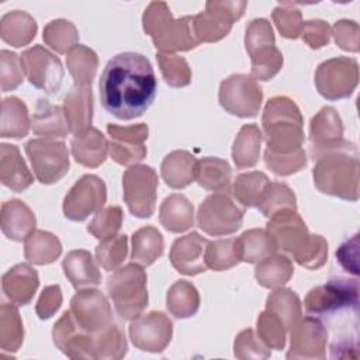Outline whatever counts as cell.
<instances>
[{
    "mask_svg": "<svg viewBox=\"0 0 360 360\" xmlns=\"http://www.w3.org/2000/svg\"><path fill=\"white\" fill-rule=\"evenodd\" d=\"M292 257L300 266L308 270H318L328 259V242L321 235L309 233V238L302 249Z\"/></svg>",
    "mask_w": 360,
    "mask_h": 360,
    "instance_id": "obj_55",
    "label": "cell"
},
{
    "mask_svg": "<svg viewBox=\"0 0 360 360\" xmlns=\"http://www.w3.org/2000/svg\"><path fill=\"white\" fill-rule=\"evenodd\" d=\"M245 208L239 207L228 191L208 195L197 212V225L211 236H226L236 232L243 222Z\"/></svg>",
    "mask_w": 360,
    "mask_h": 360,
    "instance_id": "obj_8",
    "label": "cell"
},
{
    "mask_svg": "<svg viewBox=\"0 0 360 360\" xmlns=\"http://www.w3.org/2000/svg\"><path fill=\"white\" fill-rule=\"evenodd\" d=\"M22 72L32 86L48 94H56L63 82V68L58 56L41 45L24 51L20 56Z\"/></svg>",
    "mask_w": 360,
    "mask_h": 360,
    "instance_id": "obj_15",
    "label": "cell"
},
{
    "mask_svg": "<svg viewBox=\"0 0 360 360\" xmlns=\"http://www.w3.org/2000/svg\"><path fill=\"white\" fill-rule=\"evenodd\" d=\"M63 273L76 290L97 287L101 283V273L90 252L84 249L70 250L62 262Z\"/></svg>",
    "mask_w": 360,
    "mask_h": 360,
    "instance_id": "obj_26",
    "label": "cell"
},
{
    "mask_svg": "<svg viewBox=\"0 0 360 360\" xmlns=\"http://www.w3.org/2000/svg\"><path fill=\"white\" fill-rule=\"evenodd\" d=\"M55 346L70 359H94V335L82 329L70 309L65 311L53 325Z\"/></svg>",
    "mask_w": 360,
    "mask_h": 360,
    "instance_id": "obj_20",
    "label": "cell"
},
{
    "mask_svg": "<svg viewBox=\"0 0 360 360\" xmlns=\"http://www.w3.org/2000/svg\"><path fill=\"white\" fill-rule=\"evenodd\" d=\"M357 257H359V233H356L352 239H347L346 242H343L336 250V259L339 264L353 276L359 274Z\"/></svg>",
    "mask_w": 360,
    "mask_h": 360,
    "instance_id": "obj_62",
    "label": "cell"
},
{
    "mask_svg": "<svg viewBox=\"0 0 360 360\" xmlns=\"http://www.w3.org/2000/svg\"><path fill=\"white\" fill-rule=\"evenodd\" d=\"M266 309L273 312L284 323L287 330H290L302 315L301 301L298 295L290 288H276L269 294L266 300Z\"/></svg>",
    "mask_w": 360,
    "mask_h": 360,
    "instance_id": "obj_42",
    "label": "cell"
},
{
    "mask_svg": "<svg viewBox=\"0 0 360 360\" xmlns=\"http://www.w3.org/2000/svg\"><path fill=\"white\" fill-rule=\"evenodd\" d=\"M359 283L357 278L332 277L326 284L308 291L304 307L312 316H329L343 309L357 311Z\"/></svg>",
    "mask_w": 360,
    "mask_h": 360,
    "instance_id": "obj_7",
    "label": "cell"
},
{
    "mask_svg": "<svg viewBox=\"0 0 360 360\" xmlns=\"http://www.w3.org/2000/svg\"><path fill=\"white\" fill-rule=\"evenodd\" d=\"M107 292L115 312L125 321L142 315L148 305L146 273L138 263H129L114 270L107 280Z\"/></svg>",
    "mask_w": 360,
    "mask_h": 360,
    "instance_id": "obj_5",
    "label": "cell"
},
{
    "mask_svg": "<svg viewBox=\"0 0 360 360\" xmlns=\"http://www.w3.org/2000/svg\"><path fill=\"white\" fill-rule=\"evenodd\" d=\"M257 208L267 218L283 210H297L295 194L287 184L270 181Z\"/></svg>",
    "mask_w": 360,
    "mask_h": 360,
    "instance_id": "obj_49",
    "label": "cell"
},
{
    "mask_svg": "<svg viewBox=\"0 0 360 360\" xmlns=\"http://www.w3.org/2000/svg\"><path fill=\"white\" fill-rule=\"evenodd\" d=\"M0 180L15 193L24 191L34 181V176L15 145H0Z\"/></svg>",
    "mask_w": 360,
    "mask_h": 360,
    "instance_id": "obj_28",
    "label": "cell"
},
{
    "mask_svg": "<svg viewBox=\"0 0 360 360\" xmlns=\"http://www.w3.org/2000/svg\"><path fill=\"white\" fill-rule=\"evenodd\" d=\"M60 253L62 243L51 232L32 231L24 240V256L32 264H49L55 262Z\"/></svg>",
    "mask_w": 360,
    "mask_h": 360,
    "instance_id": "obj_38",
    "label": "cell"
},
{
    "mask_svg": "<svg viewBox=\"0 0 360 360\" xmlns=\"http://www.w3.org/2000/svg\"><path fill=\"white\" fill-rule=\"evenodd\" d=\"M197 162L188 150H173L162 160V179L172 188H184L195 180Z\"/></svg>",
    "mask_w": 360,
    "mask_h": 360,
    "instance_id": "obj_31",
    "label": "cell"
},
{
    "mask_svg": "<svg viewBox=\"0 0 360 360\" xmlns=\"http://www.w3.org/2000/svg\"><path fill=\"white\" fill-rule=\"evenodd\" d=\"M210 240L197 232L176 239L170 249V263L181 274L197 276L207 270L205 250Z\"/></svg>",
    "mask_w": 360,
    "mask_h": 360,
    "instance_id": "obj_23",
    "label": "cell"
},
{
    "mask_svg": "<svg viewBox=\"0 0 360 360\" xmlns=\"http://www.w3.org/2000/svg\"><path fill=\"white\" fill-rule=\"evenodd\" d=\"M240 262L236 238L210 240L205 250V264L214 271L229 270Z\"/></svg>",
    "mask_w": 360,
    "mask_h": 360,
    "instance_id": "obj_46",
    "label": "cell"
},
{
    "mask_svg": "<svg viewBox=\"0 0 360 360\" xmlns=\"http://www.w3.org/2000/svg\"><path fill=\"white\" fill-rule=\"evenodd\" d=\"M262 141V129L256 124H246L239 129L232 146V159L238 169L253 167L257 163Z\"/></svg>",
    "mask_w": 360,
    "mask_h": 360,
    "instance_id": "obj_36",
    "label": "cell"
},
{
    "mask_svg": "<svg viewBox=\"0 0 360 360\" xmlns=\"http://www.w3.org/2000/svg\"><path fill=\"white\" fill-rule=\"evenodd\" d=\"M343 139V124L340 115L333 107L321 108L309 124L311 155L315 159L321 153L340 146Z\"/></svg>",
    "mask_w": 360,
    "mask_h": 360,
    "instance_id": "obj_22",
    "label": "cell"
},
{
    "mask_svg": "<svg viewBox=\"0 0 360 360\" xmlns=\"http://www.w3.org/2000/svg\"><path fill=\"white\" fill-rule=\"evenodd\" d=\"M31 125L34 135L46 139L66 138L68 134L72 132L63 108L51 104L45 98L38 100Z\"/></svg>",
    "mask_w": 360,
    "mask_h": 360,
    "instance_id": "obj_29",
    "label": "cell"
},
{
    "mask_svg": "<svg viewBox=\"0 0 360 360\" xmlns=\"http://www.w3.org/2000/svg\"><path fill=\"white\" fill-rule=\"evenodd\" d=\"M35 177L42 184L59 181L69 172V150L63 141L38 138L25 145Z\"/></svg>",
    "mask_w": 360,
    "mask_h": 360,
    "instance_id": "obj_12",
    "label": "cell"
},
{
    "mask_svg": "<svg viewBox=\"0 0 360 360\" xmlns=\"http://www.w3.org/2000/svg\"><path fill=\"white\" fill-rule=\"evenodd\" d=\"M122 225V210L118 205L103 207L87 225V231L98 240L115 236Z\"/></svg>",
    "mask_w": 360,
    "mask_h": 360,
    "instance_id": "obj_52",
    "label": "cell"
},
{
    "mask_svg": "<svg viewBox=\"0 0 360 360\" xmlns=\"http://www.w3.org/2000/svg\"><path fill=\"white\" fill-rule=\"evenodd\" d=\"M240 262L259 263L260 260L277 253L278 248L273 236L266 229H249L236 238Z\"/></svg>",
    "mask_w": 360,
    "mask_h": 360,
    "instance_id": "obj_35",
    "label": "cell"
},
{
    "mask_svg": "<svg viewBox=\"0 0 360 360\" xmlns=\"http://www.w3.org/2000/svg\"><path fill=\"white\" fill-rule=\"evenodd\" d=\"M294 274L292 262L284 255H273L256 264L255 277L264 288H280L288 283Z\"/></svg>",
    "mask_w": 360,
    "mask_h": 360,
    "instance_id": "obj_39",
    "label": "cell"
},
{
    "mask_svg": "<svg viewBox=\"0 0 360 360\" xmlns=\"http://www.w3.org/2000/svg\"><path fill=\"white\" fill-rule=\"evenodd\" d=\"M330 27L323 20H308L304 22L301 37L312 48L319 49L330 41Z\"/></svg>",
    "mask_w": 360,
    "mask_h": 360,
    "instance_id": "obj_60",
    "label": "cell"
},
{
    "mask_svg": "<svg viewBox=\"0 0 360 360\" xmlns=\"http://www.w3.org/2000/svg\"><path fill=\"white\" fill-rule=\"evenodd\" d=\"M70 149L77 163L94 169L104 163L108 153V142L97 128L90 127L87 131L73 135Z\"/></svg>",
    "mask_w": 360,
    "mask_h": 360,
    "instance_id": "obj_30",
    "label": "cell"
},
{
    "mask_svg": "<svg viewBox=\"0 0 360 360\" xmlns=\"http://www.w3.org/2000/svg\"><path fill=\"white\" fill-rule=\"evenodd\" d=\"M24 340V328L18 309L3 302L0 308V347L3 352H17Z\"/></svg>",
    "mask_w": 360,
    "mask_h": 360,
    "instance_id": "obj_45",
    "label": "cell"
},
{
    "mask_svg": "<svg viewBox=\"0 0 360 360\" xmlns=\"http://www.w3.org/2000/svg\"><path fill=\"white\" fill-rule=\"evenodd\" d=\"M173 323L160 311H152L131 321L129 338L132 345L149 353L163 352L172 340Z\"/></svg>",
    "mask_w": 360,
    "mask_h": 360,
    "instance_id": "obj_17",
    "label": "cell"
},
{
    "mask_svg": "<svg viewBox=\"0 0 360 360\" xmlns=\"http://www.w3.org/2000/svg\"><path fill=\"white\" fill-rule=\"evenodd\" d=\"M330 357L333 359H357V343L350 340H340L335 342L330 346Z\"/></svg>",
    "mask_w": 360,
    "mask_h": 360,
    "instance_id": "obj_63",
    "label": "cell"
},
{
    "mask_svg": "<svg viewBox=\"0 0 360 360\" xmlns=\"http://www.w3.org/2000/svg\"><path fill=\"white\" fill-rule=\"evenodd\" d=\"M165 250L162 233L155 226H142L132 235L131 259L142 267L153 264Z\"/></svg>",
    "mask_w": 360,
    "mask_h": 360,
    "instance_id": "obj_37",
    "label": "cell"
},
{
    "mask_svg": "<svg viewBox=\"0 0 360 360\" xmlns=\"http://www.w3.org/2000/svg\"><path fill=\"white\" fill-rule=\"evenodd\" d=\"M107 201L105 183L96 174L82 176L63 200V214L68 219L82 222L100 211Z\"/></svg>",
    "mask_w": 360,
    "mask_h": 360,
    "instance_id": "obj_14",
    "label": "cell"
},
{
    "mask_svg": "<svg viewBox=\"0 0 360 360\" xmlns=\"http://www.w3.org/2000/svg\"><path fill=\"white\" fill-rule=\"evenodd\" d=\"M246 6V1H207L205 10L193 17L198 42H217L226 37Z\"/></svg>",
    "mask_w": 360,
    "mask_h": 360,
    "instance_id": "obj_13",
    "label": "cell"
},
{
    "mask_svg": "<svg viewBox=\"0 0 360 360\" xmlns=\"http://www.w3.org/2000/svg\"><path fill=\"white\" fill-rule=\"evenodd\" d=\"M270 184L269 177L262 172H248L239 174L233 183L232 194L243 208L257 207L262 201L267 187Z\"/></svg>",
    "mask_w": 360,
    "mask_h": 360,
    "instance_id": "obj_43",
    "label": "cell"
},
{
    "mask_svg": "<svg viewBox=\"0 0 360 360\" xmlns=\"http://www.w3.org/2000/svg\"><path fill=\"white\" fill-rule=\"evenodd\" d=\"M35 215L21 200H8L1 205L0 225L3 233L15 242H22L35 231Z\"/></svg>",
    "mask_w": 360,
    "mask_h": 360,
    "instance_id": "obj_27",
    "label": "cell"
},
{
    "mask_svg": "<svg viewBox=\"0 0 360 360\" xmlns=\"http://www.w3.org/2000/svg\"><path fill=\"white\" fill-rule=\"evenodd\" d=\"M44 41L58 53H69L77 45L79 32L75 24L68 20H52L44 28Z\"/></svg>",
    "mask_w": 360,
    "mask_h": 360,
    "instance_id": "obj_48",
    "label": "cell"
},
{
    "mask_svg": "<svg viewBox=\"0 0 360 360\" xmlns=\"http://www.w3.org/2000/svg\"><path fill=\"white\" fill-rule=\"evenodd\" d=\"M156 59L165 82L172 87H186L191 83V69L183 56L158 52Z\"/></svg>",
    "mask_w": 360,
    "mask_h": 360,
    "instance_id": "obj_50",
    "label": "cell"
},
{
    "mask_svg": "<svg viewBox=\"0 0 360 360\" xmlns=\"http://www.w3.org/2000/svg\"><path fill=\"white\" fill-rule=\"evenodd\" d=\"M66 65L75 80V84L91 86L97 72L98 58L93 49L77 44L73 49L69 51L66 56Z\"/></svg>",
    "mask_w": 360,
    "mask_h": 360,
    "instance_id": "obj_44",
    "label": "cell"
},
{
    "mask_svg": "<svg viewBox=\"0 0 360 360\" xmlns=\"http://www.w3.org/2000/svg\"><path fill=\"white\" fill-rule=\"evenodd\" d=\"M359 83V65L354 58L339 56L322 62L315 72L318 93L326 100H342L353 94Z\"/></svg>",
    "mask_w": 360,
    "mask_h": 360,
    "instance_id": "obj_9",
    "label": "cell"
},
{
    "mask_svg": "<svg viewBox=\"0 0 360 360\" xmlns=\"http://www.w3.org/2000/svg\"><path fill=\"white\" fill-rule=\"evenodd\" d=\"M127 350L128 345L125 335L115 323L94 335V359H122L127 354Z\"/></svg>",
    "mask_w": 360,
    "mask_h": 360,
    "instance_id": "obj_47",
    "label": "cell"
},
{
    "mask_svg": "<svg viewBox=\"0 0 360 360\" xmlns=\"http://www.w3.org/2000/svg\"><path fill=\"white\" fill-rule=\"evenodd\" d=\"M266 231L273 236L277 248L291 256L297 255L309 238L308 228L297 210H283L271 215Z\"/></svg>",
    "mask_w": 360,
    "mask_h": 360,
    "instance_id": "obj_21",
    "label": "cell"
},
{
    "mask_svg": "<svg viewBox=\"0 0 360 360\" xmlns=\"http://www.w3.org/2000/svg\"><path fill=\"white\" fill-rule=\"evenodd\" d=\"M193 17L174 20L165 1H152L142 15V25L159 52L174 53L190 51L200 44L194 32Z\"/></svg>",
    "mask_w": 360,
    "mask_h": 360,
    "instance_id": "obj_4",
    "label": "cell"
},
{
    "mask_svg": "<svg viewBox=\"0 0 360 360\" xmlns=\"http://www.w3.org/2000/svg\"><path fill=\"white\" fill-rule=\"evenodd\" d=\"M1 285L6 297L15 305H27L39 285L38 273L27 263H18L3 274Z\"/></svg>",
    "mask_w": 360,
    "mask_h": 360,
    "instance_id": "obj_24",
    "label": "cell"
},
{
    "mask_svg": "<svg viewBox=\"0 0 360 360\" xmlns=\"http://www.w3.org/2000/svg\"><path fill=\"white\" fill-rule=\"evenodd\" d=\"M270 349L259 339L253 329H245L238 333L233 343V356L238 359H267Z\"/></svg>",
    "mask_w": 360,
    "mask_h": 360,
    "instance_id": "obj_57",
    "label": "cell"
},
{
    "mask_svg": "<svg viewBox=\"0 0 360 360\" xmlns=\"http://www.w3.org/2000/svg\"><path fill=\"white\" fill-rule=\"evenodd\" d=\"M273 21L278 30V32L284 38L295 39L301 37L304 21L302 14L298 8H294L290 3L283 6H277L273 10Z\"/></svg>",
    "mask_w": 360,
    "mask_h": 360,
    "instance_id": "obj_56",
    "label": "cell"
},
{
    "mask_svg": "<svg viewBox=\"0 0 360 360\" xmlns=\"http://www.w3.org/2000/svg\"><path fill=\"white\" fill-rule=\"evenodd\" d=\"M107 134L111 139L108 143V153L114 162L122 166H132L145 159L148 152L145 141L149 134L146 124L128 127L108 124Z\"/></svg>",
    "mask_w": 360,
    "mask_h": 360,
    "instance_id": "obj_18",
    "label": "cell"
},
{
    "mask_svg": "<svg viewBox=\"0 0 360 360\" xmlns=\"http://www.w3.org/2000/svg\"><path fill=\"white\" fill-rule=\"evenodd\" d=\"M330 34L335 38L336 45L349 52L359 51V25L352 20H339L335 22Z\"/></svg>",
    "mask_w": 360,
    "mask_h": 360,
    "instance_id": "obj_59",
    "label": "cell"
},
{
    "mask_svg": "<svg viewBox=\"0 0 360 360\" xmlns=\"http://www.w3.org/2000/svg\"><path fill=\"white\" fill-rule=\"evenodd\" d=\"M37 28V21L28 13L14 10L1 17L0 37L11 46L20 48L35 38Z\"/></svg>",
    "mask_w": 360,
    "mask_h": 360,
    "instance_id": "obj_33",
    "label": "cell"
},
{
    "mask_svg": "<svg viewBox=\"0 0 360 360\" xmlns=\"http://www.w3.org/2000/svg\"><path fill=\"white\" fill-rule=\"evenodd\" d=\"M316 160L312 176L315 187L328 195L346 201L359 200V158L352 142L345 141L340 146L329 149Z\"/></svg>",
    "mask_w": 360,
    "mask_h": 360,
    "instance_id": "obj_2",
    "label": "cell"
},
{
    "mask_svg": "<svg viewBox=\"0 0 360 360\" xmlns=\"http://www.w3.org/2000/svg\"><path fill=\"white\" fill-rule=\"evenodd\" d=\"M70 312L77 325L93 335L115 323L108 300L96 288H84L76 292L70 300Z\"/></svg>",
    "mask_w": 360,
    "mask_h": 360,
    "instance_id": "obj_16",
    "label": "cell"
},
{
    "mask_svg": "<svg viewBox=\"0 0 360 360\" xmlns=\"http://www.w3.org/2000/svg\"><path fill=\"white\" fill-rule=\"evenodd\" d=\"M266 166L277 176H290L300 172L307 165V153L301 148L292 153H274L264 150Z\"/></svg>",
    "mask_w": 360,
    "mask_h": 360,
    "instance_id": "obj_54",
    "label": "cell"
},
{
    "mask_svg": "<svg viewBox=\"0 0 360 360\" xmlns=\"http://www.w3.org/2000/svg\"><path fill=\"white\" fill-rule=\"evenodd\" d=\"M257 336L269 349L281 350L285 346L287 328L280 318L264 309L257 318Z\"/></svg>",
    "mask_w": 360,
    "mask_h": 360,
    "instance_id": "obj_53",
    "label": "cell"
},
{
    "mask_svg": "<svg viewBox=\"0 0 360 360\" xmlns=\"http://www.w3.org/2000/svg\"><path fill=\"white\" fill-rule=\"evenodd\" d=\"M271 24L266 18H255L246 27L245 48L250 56L252 77L267 82L283 68V53L276 46Z\"/></svg>",
    "mask_w": 360,
    "mask_h": 360,
    "instance_id": "obj_6",
    "label": "cell"
},
{
    "mask_svg": "<svg viewBox=\"0 0 360 360\" xmlns=\"http://www.w3.org/2000/svg\"><path fill=\"white\" fill-rule=\"evenodd\" d=\"M128 253V236L125 233L104 239L96 248V259L105 271L117 270Z\"/></svg>",
    "mask_w": 360,
    "mask_h": 360,
    "instance_id": "obj_51",
    "label": "cell"
},
{
    "mask_svg": "<svg viewBox=\"0 0 360 360\" xmlns=\"http://www.w3.org/2000/svg\"><path fill=\"white\" fill-rule=\"evenodd\" d=\"M22 66L17 53L3 49L0 52V79L1 91H10L17 89L22 83Z\"/></svg>",
    "mask_w": 360,
    "mask_h": 360,
    "instance_id": "obj_58",
    "label": "cell"
},
{
    "mask_svg": "<svg viewBox=\"0 0 360 360\" xmlns=\"http://www.w3.org/2000/svg\"><path fill=\"white\" fill-rule=\"evenodd\" d=\"M218 100L221 107L236 117H256L263 101V90L249 75L236 73L219 84Z\"/></svg>",
    "mask_w": 360,
    "mask_h": 360,
    "instance_id": "obj_10",
    "label": "cell"
},
{
    "mask_svg": "<svg viewBox=\"0 0 360 360\" xmlns=\"http://www.w3.org/2000/svg\"><path fill=\"white\" fill-rule=\"evenodd\" d=\"M158 173L146 165H132L122 176L124 201L134 217L149 218L156 207Z\"/></svg>",
    "mask_w": 360,
    "mask_h": 360,
    "instance_id": "obj_11",
    "label": "cell"
},
{
    "mask_svg": "<svg viewBox=\"0 0 360 360\" xmlns=\"http://www.w3.org/2000/svg\"><path fill=\"white\" fill-rule=\"evenodd\" d=\"M60 305H62V291L58 284H53L42 290L37 301L35 311L39 319H48L53 316V314L60 308Z\"/></svg>",
    "mask_w": 360,
    "mask_h": 360,
    "instance_id": "obj_61",
    "label": "cell"
},
{
    "mask_svg": "<svg viewBox=\"0 0 360 360\" xmlns=\"http://www.w3.org/2000/svg\"><path fill=\"white\" fill-rule=\"evenodd\" d=\"M195 181L207 191H229L232 181V169L224 159L207 156L197 162Z\"/></svg>",
    "mask_w": 360,
    "mask_h": 360,
    "instance_id": "obj_34",
    "label": "cell"
},
{
    "mask_svg": "<svg viewBox=\"0 0 360 360\" xmlns=\"http://www.w3.org/2000/svg\"><path fill=\"white\" fill-rule=\"evenodd\" d=\"M63 111L73 135H79L91 127L93 91L91 86L75 84L63 100Z\"/></svg>",
    "mask_w": 360,
    "mask_h": 360,
    "instance_id": "obj_25",
    "label": "cell"
},
{
    "mask_svg": "<svg viewBox=\"0 0 360 360\" xmlns=\"http://www.w3.org/2000/svg\"><path fill=\"white\" fill-rule=\"evenodd\" d=\"M98 89L104 110L127 121L141 117L152 105L158 82L146 56L138 52H121L107 62Z\"/></svg>",
    "mask_w": 360,
    "mask_h": 360,
    "instance_id": "obj_1",
    "label": "cell"
},
{
    "mask_svg": "<svg viewBox=\"0 0 360 360\" xmlns=\"http://www.w3.org/2000/svg\"><path fill=\"white\" fill-rule=\"evenodd\" d=\"M304 120L298 105L285 96L271 97L262 117V135L274 153H292L302 148Z\"/></svg>",
    "mask_w": 360,
    "mask_h": 360,
    "instance_id": "obj_3",
    "label": "cell"
},
{
    "mask_svg": "<svg viewBox=\"0 0 360 360\" xmlns=\"http://www.w3.org/2000/svg\"><path fill=\"white\" fill-rule=\"evenodd\" d=\"M159 221L169 232H184L194 224V207L184 194H170L160 204Z\"/></svg>",
    "mask_w": 360,
    "mask_h": 360,
    "instance_id": "obj_32",
    "label": "cell"
},
{
    "mask_svg": "<svg viewBox=\"0 0 360 360\" xmlns=\"http://www.w3.org/2000/svg\"><path fill=\"white\" fill-rule=\"evenodd\" d=\"M30 115L27 105L17 97H7L1 101V131L3 138H24L30 131Z\"/></svg>",
    "mask_w": 360,
    "mask_h": 360,
    "instance_id": "obj_41",
    "label": "cell"
},
{
    "mask_svg": "<svg viewBox=\"0 0 360 360\" xmlns=\"http://www.w3.org/2000/svg\"><path fill=\"white\" fill-rule=\"evenodd\" d=\"M166 307L169 312L179 319L195 315L200 308V295L197 288L187 280L176 281L167 291Z\"/></svg>",
    "mask_w": 360,
    "mask_h": 360,
    "instance_id": "obj_40",
    "label": "cell"
},
{
    "mask_svg": "<svg viewBox=\"0 0 360 360\" xmlns=\"http://www.w3.org/2000/svg\"><path fill=\"white\" fill-rule=\"evenodd\" d=\"M287 359H325L328 330L316 316L301 318L291 329Z\"/></svg>",
    "mask_w": 360,
    "mask_h": 360,
    "instance_id": "obj_19",
    "label": "cell"
}]
</instances>
